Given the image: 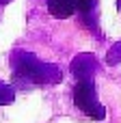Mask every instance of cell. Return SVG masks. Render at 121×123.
<instances>
[{
    "instance_id": "1",
    "label": "cell",
    "mask_w": 121,
    "mask_h": 123,
    "mask_svg": "<svg viewBox=\"0 0 121 123\" xmlns=\"http://www.w3.org/2000/svg\"><path fill=\"white\" fill-rule=\"evenodd\" d=\"M15 76H19L28 82H35V84H56L63 78V74L56 65L41 63L37 56H32L28 52H19L15 56Z\"/></svg>"
},
{
    "instance_id": "2",
    "label": "cell",
    "mask_w": 121,
    "mask_h": 123,
    "mask_svg": "<svg viewBox=\"0 0 121 123\" xmlns=\"http://www.w3.org/2000/svg\"><path fill=\"white\" fill-rule=\"evenodd\" d=\"M74 104L91 119L100 121L106 117V110L104 106L100 104L97 99V93H95V84H93V78H84V80H78V84L74 86Z\"/></svg>"
},
{
    "instance_id": "3",
    "label": "cell",
    "mask_w": 121,
    "mask_h": 123,
    "mask_svg": "<svg viewBox=\"0 0 121 123\" xmlns=\"http://www.w3.org/2000/svg\"><path fill=\"white\" fill-rule=\"evenodd\" d=\"M95 69H97V61H95L91 54H80V56H76L74 63H71V71H74V76H76L78 80L93 78Z\"/></svg>"
},
{
    "instance_id": "4",
    "label": "cell",
    "mask_w": 121,
    "mask_h": 123,
    "mask_svg": "<svg viewBox=\"0 0 121 123\" xmlns=\"http://www.w3.org/2000/svg\"><path fill=\"white\" fill-rule=\"evenodd\" d=\"M48 11L52 13V17L67 19L78 13V2L76 0H48Z\"/></svg>"
},
{
    "instance_id": "5",
    "label": "cell",
    "mask_w": 121,
    "mask_h": 123,
    "mask_svg": "<svg viewBox=\"0 0 121 123\" xmlns=\"http://www.w3.org/2000/svg\"><path fill=\"white\" fill-rule=\"evenodd\" d=\"M13 99H15V91H13V86H9V84L0 82V106L11 104Z\"/></svg>"
},
{
    "instance_id": "6",
    "label": "cell",
    "mask_w": 121,
    "mask_h": 123,
    "mask_svg": "<svg viewBox=\"0 0 121 123\" xmlns=\"http://www.w3.org/2000/svg\"><path fill=\"white\" fill-rule=\"evenodd\" d=\"M78 2V13H82L84 17L93 15L95 6H97V0H76Z\"/></svg>"
},
{
    "instance_id": "7",
    "label": "cell",
    "mask_w": 121,
    "mask_h": 123,
    "mask_svg": "<svg viewBox=\"0 0 121 123\" xmlns=\"http://www.w3.org/2000/svg\"><path fill=\"white\" fill-rule=\"evenodd\" d=\"M117 9H119V11H121V0H117Z\"/></svg>"
},
{
    "instance_id": "8",
    "label": "cell",
    "mask_w": 121,
    "mask_h": 123,
    "mask_svg": "<svg viewBox=\"0 0 121 123\" xmlns=\"http://www.w3.org/2000/svg\"><path fill=\"white\" fill-rule=\"evenodd\" d=\"M6 2H11V0H0V4H6Z\"/></svg>"
}]
</instances>
